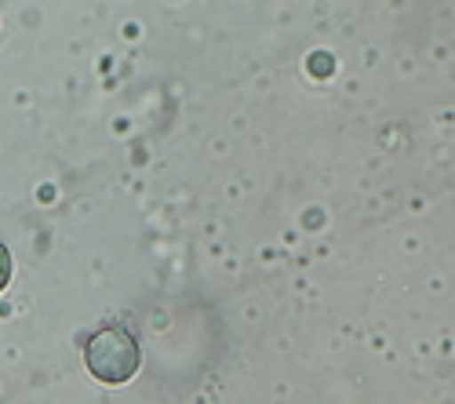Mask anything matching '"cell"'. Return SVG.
Wrapping results in <instances>:
<instances>
[{
    "instance_id": "6da1fadb",
    "label": "cell",
    "mask_w": 455,
    "mask_h": 404,
    "mask_svg": "<svg viewBox=\"0 0 455 404\" xmlns=\"http://www.w3.org/2000/svg\"><path fill=\"white\" fill-rule=\"evenodd\" d=\"M84 364L99 383L121 386L139 372L142 350H139L135 336L124 324H102L99 332H92L88 343H84Z\"/></svg>"
},
{
    "instance_id": "7a4b0ae2",
    "label": "cell",
    "mask_w": 455,
    "mask_h": 404,
    "mask_svg": "<svg viewBox=\"0 0 455 404\" xmlns=\"http://www.w3.org/2000/svg\"><path fill=\"white\" fill-rule=\"evenodd\" d=\"M8 281H12V251L0 244V291L8 288Z\"/></svg>"
}]
</instances>
